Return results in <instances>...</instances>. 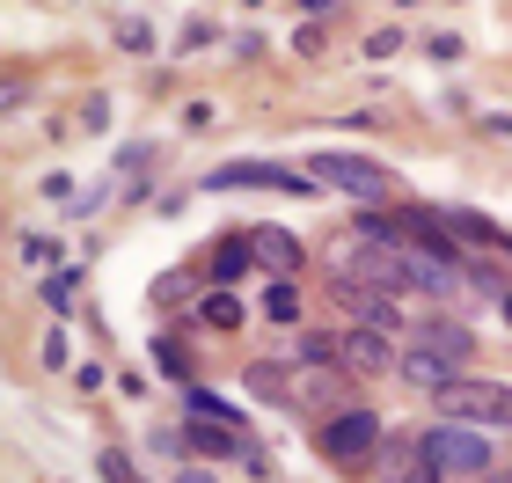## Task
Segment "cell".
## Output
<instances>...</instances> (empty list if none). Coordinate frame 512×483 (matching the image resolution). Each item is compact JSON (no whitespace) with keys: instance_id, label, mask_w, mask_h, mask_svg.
<instances>
[{"instance_id":"obj_1","label":"cell","mask_w":512,"mask_h":483,"mask_svg":"<svg viewBox=\"0 0 512 483\" xmlns=\"http://www.w3.org/2000/svg\"><path fill=\"white\" fill-rule=\"evenodd\" d=\"M454 425H476V432H512V388L505 381H447L432 396Z\"/></svg>"},{"instance_id":"obj_2","label":"cell","mask_w":512,"mask_h":483,"mask_svg":"<svg viewBox=\"0 0 512 483\" xmlns=\"http://www.w3.org/2000/svg\"><path fill=\"white\" fill-rule=\"evenodd\" d=\"M337 286H366V293H417V271H410V257H403V242L395 249H352V257L337 264Z\"/></svg>"},{"instance_id":"obj_3","label":"cell","mask_w":512,"mask_h":483,"mask_svg":"<svg viewBox=\"0 0 512 483\" xmlns=\"http://www.w3.org/2000/svg\"><path fill=\"white\" fill-rule=\"evenodd\" d=\"M308 176L315 183H330V191H344V198H366V205H374V198H388L395 191V176L381 169V161H366V154H315L308 161Z\"/></svg>"},{"instance_id":"obj_4","label":"cell","mask_w":512,"mask_h":483,"mask_svg":"<svg viewBox=\"0 0 512 483\" xmlns=\"http://www.w3.org/2000/svg\"><path fill=\"white\" fill-rule=\"evenodd\" d=\"M205 191H286V198H315V176L286 169V161H227L205 176Z\"/></svg>"},{"instance_id":"obj_5","label":"cell","mask_w":512,"mask_h":483,"mask_svg":"<svg viewBox=\"0 0 512 483\" xmlns=\"http://www.w3.org/2000/svg\"><path fill=\"white\" fill-rule=\"evenodd\" d=\"M425 447H432V462L439 469H447V476H483V469H491V440H483V432L476 425H432L425 432Z\"/></svg>"},{"instance_id":"obj_6","label":"cell","mask_w":512,"mask_h":483,"mask_svg":"<svg viewBox=\"0 0 512 483\" xmlns=\"http://www.w3.org/2000/svg\"><path fill=\"white\" fill-rule=\"evenodd\" d=\"M374 440H381V425H374V410H330V418H322V454H330V462H344V469H352V462H366V454H374Z\"/></svg>"},{"instance_id":"obj_7","label":"cell","mask_w":512,"mask_h":483,"mask_svg":"<svg viewBox=\"0 0 512 483\" xmlns=\"http://www.w3.org/2000/svg\"><path fill=\"white\" fill-rule=\"evenodd\" d=\"M447 469L432 462V447L425 440H403V447H388V462H381V483H439Z\"/></svg>"},{"instance_id":"obj_8","label":"cell","mask_w":512,"mask_h":483,"mask_svg":"<svg viewBox=\"0 0 512 483\" xmlns=\"http://www.w3.org/2000/svg\"><path fill=\"white\" fill-rule=\"evenodd\" d=\"M337 359L352 366V374H388V366H395V352H388L381 330H344L337 337Z\"/></svg>"},{"instance_id":"obj_9","label":"cell","mask_w":512,"mask_h":483,"mask_svg":"<svg viewBox=\"0 0 512 483\" xmlns=\"http://www.w3.org/2000/svg\"><path fill=\"white\" fill-rule=\"evenodd\" d=\"M198 454H242V418H205V410H191V432H183Z\"/></svg>"},{"instance_id":"obj_10","label":"cell","mask_w":512,"mask_h":483,"mask_svg":"<svg viewBox=\"0 0 512 483\" xmlns=\"http://www.w3.org/2000/svg\"><path fill=\"white\" fill-rule=\"evenodd\" d=\"M249 249H256V264H264V271H278V279H293V271H300V242L286 235V227H256Z\"/></svg>"},{"instance_id":"obj_11","label":"cell","mask_w":512,"mask_h":483,"mask_svg":"<svg viewBox=\"0 0 512 483\" xmlns=\"http://www.w3.org/2000/svg\"><path fill=\"white\" fill-rule=\"evenodd\" d=\"M337 301L352 308L366 330H388V322H403V301L395 293H366V286H337Z\"/></svg>"},{"instance_id":"obj_12","label":"cell","mask_w":512,"mask_h":483,"mask_svg":"<svg viewBox=\"0 0 512 483\" xmlns=\"http://www.w3.org/2000/svg\"><path fill=\"white\" fill-rule=\"evenodd\" d=\"M417 344H425V352H439V359H469V352H476L469 322H447V315H439V322H425V337H417Z\"/></svg>"},{"instance_id":"obj_13","label":"cell","mask_w":512,"mask_h":483,"mask_svg":"<svg viewBox=\"0 0 512 483\" xmlns=\"http://www.w3.org/2000/svg\"><path fill=\"white\" fill-rule=\"evenodd\" d=\"M403 374H410L417 388H432V396H439V388H447V381H461V374H454V359L425 352V344H417V352H403Z\"/></svg>"},{"instance_id":"obj_14","label":"cell","mask_w":512,"mask_h":483,"mask_svg":"<svg viewBox=\"0 0 512 483\" xmlns=\"http://www.w3.org/2000/svg\"><path fill=\"white\" fill-rule=\"evenodd\" d=\"M205 264H213V279H220V286H235L242 271L256 264V249H249V242H227V235H220V242H213V257H205Z\"/></svg>"},{"instance_id":"obj_15","label":"cell","mask_w":512,"mask_h":483,"mask_svg":"<svg viewBox=\"0 0 512 483\" xmlns=\"http://www.w3.org/2000/svg\"><path fill=\"white\" fill-rule=\"evenodd\" d=\"M242 381H249V396H264V403H293V374H278L271 359H256Z\"/></svg>"},{"instance_id":"obj_16","label":"cell","mask_w":512,"mask_h":483,"mask_svg":"<svg viewBox=\"0 0 512 483\" xmlns=\"http://www.w3.org/2000/svg\"><path fill=\"white\" fill-rule=\"evenodd\" d=\"M198 322H205V330H235V322H242V301H235V286L205 293V301H198Z\"/></svg>"},{"instance_id":"obj_17","label":"cell","mask_w":512,"mask_h":483,"mask_svg":"<svg viewBox=\"0 0 512 483\" xmlns=\"http://www.w3.org/2000/svg\"><path fill=\"white\" fill-rule=\"evenodd\" d=\"M154 366H161V374H176V381H191V374H198L191 352H183V344H169V337H154Z\"/></svg>"},{"instance_id":"obj_18","label":"cell","mask_w":512,"mask_h":483,"mask_svg":"<svg viewBox=\"0 0 512 483\" xmlns=\"http://www.w3.org/2000/svg\"><path fill=\"white\" fill-rule=\"evenodd\" d=\"M264 315H271V322H300V293H293V279H278V286L264 293Z\"/></svg>"},{"instance_id":"obj_19","label":"cell","mask_w":512,"mask_h":483,"mask_svg":"<svg viewBox=\"0 0 512 483\" xmlns=\"http://www.w3.org/2000/svg\"><path fill=\"white\" fill-rule=\"evenodd\" d=\"M118 44H125V52H154V30H147L139 15H125V22H118Z\"/></svg>"},{"instance_id":"obj_20","label":"cell","mask_w":512,"mask_h":483,"mask_svg":"<svg viewBox=\"0 0 512 483\" xmlns=\"http://www.w3.org/2000/svg\"><path fill=\"white\" fill-rule=\"evenodd\" d=\"M96 469H103V483H132V462H125L118 447H103V462H96Z\"/></svg>"},{"instance_id":"obj_21","label":"cell","mask_w":512,"mask_h":483,"mask_svg":"<svg viewBox=\"0 0 512 483\" xmlns=\"http://www.w3.org/2000/svg\"><path fill=\"white\" fill-rule=\"evenodd\" d=\"M74 301V271H59V279H44V308H66Z\"/></svg>"},{"instance_id":"obj_22","label":"cell","mask_w":512,"mask_h":483,"mask_svg":"<svg viewBox=\"0 0 512 483\" xmlns=\"http://www.w3.org/2000/svg\"><path fill=\"white\" fill-rule=\"evenodd\" d=\"M22 257H30V264H52V257H59V242H44V235H22Z\"/></svg>"},{"instance_id":"obj_23","label":"cell","mask_w":512,"mask_h":483,"mask_svg":"<svg viewBox=\"0 0 512 483\" xmlns=\"http://www.w3.org/2000/svg\"><path fill=\"white\" fill-rule=\"evenodd\" d=\"M183 293H191V279H183V271H169V279L154 286V301H183Z\"/></svg>"},{"instance_id":"obj_24","label":"cell","mask_w":512,"mask_h":483,"mask_svg":"<svg viewBox=\"0 0 512 483\" xmlns=\"http://www.w3.org/2000/svg\"><path fill=\"white\" fill-rule=\"evenodd\" d=\"M176 483H213V476H205V469H183V476H176Z\"/></svg>"},{"instance_id":"obj_25","label":"cell","mask_w":512,"mask_h":483,"mask_svg":"<svg viewBox=\"0 0 512 483\" xmlns=\"http://www.w3.org/2000/svg\"><path fill=\"white\" fill-rule=\"evenodd\" d=\"M300 8H308V15H330V0H300Z\"/></svg>"},{"instance_id":"obj_26","label":"cell","mask_w":512,"mask_h":483,"mask_svg":"<svg viewBox=\"0 0 512 483\" xmlns=\"http://www.w3.org/2000/svg\"><path fill=\"white\" fill-rule=\"evenodd\" d=\"M505 330H512V293H505Z\"/></svg>"},{"instance_id":"obj_27","label":"cell","mask_w":512,"mask_h":483,"mask_svg":"<svg viewBox=\"0 0 512 483\" xmlns=\"http://www.w3.org/2000/svg\"><path fill=\"white\" fill-rule=\"evenodd\" d=\"M491 483H512V476H491Z\"/></svg>"}]
</instances>
